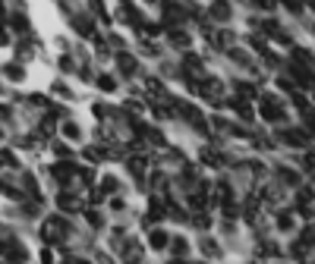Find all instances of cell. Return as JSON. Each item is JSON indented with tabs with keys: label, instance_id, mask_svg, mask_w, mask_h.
<instances>
[{
	"label": "cell",
	"instance_id": "obj_12",
	"mask_svg": "<svg viewBox=\"0 0 315 264\" xmlns=\"http://www.w3.org/2000/svg\"><path fill=\"white\" fill-rule=\"evenodd\" d=\"M277 226H281V230H290V217H287V214H281V217H277Z\"/></svg>",
	"mask_w": 315,
	"mask_h": 264
},
{
	"label": "cell",
	"instance_id": "obj_4",
	"mask_svg": "<svg viewBox=\"0 0 315 264\" xmlns=\"http://www.w3.org/2000/svg\"><path fill=\"white\" fill-rule=\"evenodd\" d=\"M54 176L60 179V183H69V176H73V170H69V164H60V167L54 170Z\"/></svg>",
	"mask_w": 315,
	"mask_h": 264
},
{
	"label": "cell",
	"instance_id": "obj_13",
	"mask_svg": "<svg viewBox=\"0 0 315 264\" xmlns=\"http://www.w3.org/2000/svg\"><path fill=\"white\" fill-rule=\"evenodd\" d=\"M54 91H57V94H60V98H69V94H73V91H69L66 85H54Z\"/></svg>",
	"mask_w": 315,
	"mask_h": 264
},
{
	"label": "cell",
	"instance_id": "obj_9",
	"mask_svg": "<svg viewBox=\"0 0 315 264\" xmlns=\"http://www.w3.org/2000/svg\"><path fill=\"white\" fill-rule=\"evenodd\" d=\"M98 85H101L104 91H111V88H114V79H111V76H101V79H98Z\"/></svg>",
	"mask_w": 315,
	"mask_h": 264
},
{
	"label": "cell",
	"instance_id": "obj_3",
	"mask_svg": "<svg viewBox=\"0 0 315 264\" xmlns=\"http://www.w3.org/2000/svg\"><path fill=\"white\" fill-rule=\"evenodd\" d=\"M287 145H306V132H287Z\"/></svg>",
	"mask_w": 315,
	"mask_h": 264
},
{
	"label": "cell",
	"instance_id": "obj_6",
	"mask_svg": "<svg viewBox=\"0 0 315 264\" xmlns=\"http://www.w3.org/2000/svg\"><path fill=\"white\" fill-rule=\"evenodd\" d=\"M7 76L13 79V82H19V79L26 76V73H22V66H19V63H10V66H7Z\"/></svg>",
	"mask_w": 315,
	"mask_h": 264
},
{
	"label": "cell",
	"instance_id": "obj_8",
	"mask_svg": "<svg viewBox=\"0 0 315 264\" xmlns=\"http://www.w3.org/2000/svg\"><path fill=\"white\" fill-rule=\"evenodd\" d=\"M173 251H177V255H186V239H173Z\"/></svg>",
	"mask_w": 315,
	"mask_h": 264
},
{
	"label": "cell",
	"instance_id": "obj_1",
	"mask_svg": "<svg viewBox=\"0 0 315 264\" xmlns=\"http://www.w3.org/2000/svg\"><path fill=\"white\" fill-rule=\"evenodd\" d=\"M148 242H151V248H164V245H167V233L155 230V233H151V239H148Z\"/></svg>",
	"mask_w": 315,
	"mask_h": 264
},
{
	"label": "cell",
	"instance_id": "obj_15",
	"mask_svg": "<svg viewBox=\"0 0 315 264\" xmlns=\"http://www.w3.org/2000/svg\"><path fill=\"white\" fill-rule=\"evenodd\" d=\"M0 44H10V41H7V32H4V29H0Z\"/></svg>",
	"mask_w": 315,
	"mask_h": 264
},
{
	"label": "cell",
	"instance_id": "obj_14",
	"mask_svg": "<svg viewBox=\"0 0 315 264\" xmlns=\"http://www.w3.org/2000/svg\"><path fill=\"white\" fill-rule=\"evenodd\" d=\"M259 7H265V10H271V7H274V0H259Z\"/></svg>",
	"mask_w": 315,
	"mask_h": 264
},
{
	"label": "cell",
	"instance_id": "obj_10",
	"mask_svg": "<svg viewBox=\"0 0 315 264\" xmlns=\"http://www.w3.org/2000/svg\"><path fill=\"white\" fill-rule=\"evenodd\" d=\"M63 132H66L69 139H79V126H73V123H66V126H63Z\"/></svg>",
	"mask_w": 315,
	"mask_h": 264
},
{
	"label": "cell",
	"instance_id": "obj_7",
	"mask_svg": "<svg viewBox=\"0 0 315 264\" xmlns=\"http://www.w3.org/2000/svg\"><path fill=\"white\" fill-rule=\"evenodd\" d=\"M212 13H215V19H227V13H230V10H227V4H215V10H212Z\"/></svg>",
	"mask_w": 315,
	"mask_h": 264
},
{
	"label": "cell",
	"instance_id": "obj_5",
	"mask_svg": "<svg viewBox=\"0 0 315 264\" xmlns=\"http://www.w3.org/2000/svg\"><path fill=\"white\" fill-rule=\"evenodd\" d=\"M170 41L177 47H186V44H189V35H186V32H170Z\"/></svg>",
	"mask_w": 315,
	"mask_h": 264
},
{
	"label": "cell",
	"instance_id": "obj_2",
	"mask_svg": "<svg viewBox=\"0 0 315 264\" xmlns=\"http://www.w3.org/2000/svg\"><path fill=\"white\" fill-rule=\"evenodd\" d=\"M120 69H123L126 76L136 73V60H133V57H126V54H120Z\"/></svg>",
	"mask_w": 315,
	"mask_h": 264
},
{
	"label": "cell",
	"instance_id": "obj_11",
	"mask_svg": "<svg viewBox=\"0 0 315 264\" xmlns=\"http://www.w3.org/2000/svg\"><path fill=\"white\" fill-rule=\"evenodd\" d=\"M60 208H66V211H69V208H76V198H69V195H63V198H60Z\"/></svg>",
	"mask_w": 315,
	"mask_h": 264
}]
</instances>
